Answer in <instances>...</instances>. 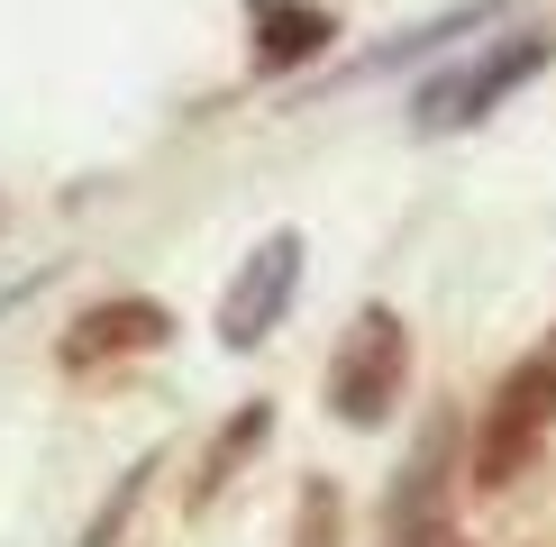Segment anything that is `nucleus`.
Here are the masks:
<instances>
[{
	"mask_svg": "<svg viewBox=\"0 0 556 547\" xmlns=\"http://www.w3.org/2000/svg\"><path fill=\"white\" fill-rule=\"evenodd\" d=\"M329 37H338V18L319 10V0H256V64H265V74L311 64Z\"/></svg>",
	"mask_w": 556,
	"mask_h": 547,
	"instance_id": "6",
	"label": "nucleus"
},
{
	"mask_svg": "<svg viewBox=\"0 0 556 547\" xmlns=\"http://www.w3.org/2000/svg\"><path fill=\"white\" fill-rule=\"evenodd\" d=\"M165 338H174V310L147 302V292H119V302H91L74 329L55 338V365L64 374H91V365H110V356H155Z\"/></svg>",
	"mask_w": 556,
	"mask_h": 547,
	"instance_id": "5",
	"label": "nucleus"
},
{
	"mask_svg": "<svg viewBox=\"0 0 556 547\" xmlns=\"http://www.w3.org/2000/svg\"><path fill=\"white\" fill-rule=\"evenodd\" d=\"M547 55H556V37H539V28L502 37L493 55H475L466 74H447V82L429 91V101H420V128H475V119H493V110L511 101V91H520L529 74H539Z\"/></svg>",
	"mask_w": 556,
	"mask_h": 547,
	"instance_id": "3",
	"label": "nucleus"
},
{
	"mask_svg": "<svg viewBox=\"0 0 556 547\" xmlns=\"http://www.w3.org/2000/svg\"><path fill=\"white\" fill-rule=\"evenodd\" d=\"M402 383H410V329H402V310L365 302L329 356V410L346 429H375V420H392Z\"/></svg>",
	"mask_w": 556,
	"mask_h": 547,
	"instance_id": "1",
	"label": "nucleus"
},
{
	"mask_svg": "<svg viewBox=\"0 0 556 547\" xmlns=\"http://www.w3.org/2000/svg\"><path fill=\"white\" fill-rule=\"evenodd\" d=\"M292 292H301V228H274L256 256L238 265V283H228V302H219V347L228 356L265 347V329L292 310Z\"/></svg>",
	"mask_w": 556,
	"mask_h": 547,
	"instance_id": "4",
	"label": "nucleus"
},
{
	"mask_svg": "<svg viewBox=\"0 0 556 547\" xmlns=\"http://www.w3.org/2000/svg\"><path fill=\"white\" fill-rule=\"evenodd\" d=\"M547 429H556V356H529V365H511V374L493 383V402H483V420H475V484L483 493L520 484L529 456L547 447Z\"/></svg>",
	"mask_w": 556,
	"mask_h": 547,
	"instance_id": "2",
	"label": "nucleus"
},
{
	"mask_svg": "<svg viewBox=\"0 0 556 547\" xmlns=\"http://www.w3.org/2000/svg\"><path fill=\"white\" fill-rule=\"evenodd\" d=\"M265 420H274V410H265V402H247V410H238V420H228V429H219V447H211V456H201V474H192V511H201V501H211V493L228 484V466H238V456H247V447H256V438H265Z\"/></svg>",
	"mask_w": 556,
	"mask_h": 547,
	"instance_id": "7",
	"label": "nucleus"
},
{
	"mask_svg": "<svg viewBox=\"0 0 556 547\" xmlns=\"http://www.w3.org/2000/svg\"><path fill=\"white\" fill-rule=\"evenodd\" d=\"M292 547H346V538H338V484H329V474H311V484H301Z\"/></svg>",
	"mask_w": 556,
	"mask_h": 547,
	"instance_id": "8",
	"label": "nucleus"
}]
</instances>
